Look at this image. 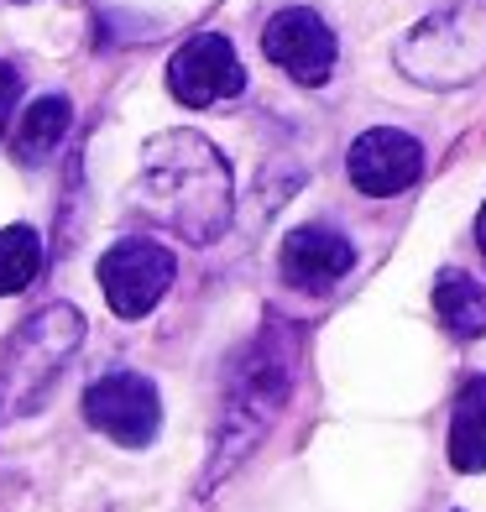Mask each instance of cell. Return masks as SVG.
Returning <instances> with one entry per match:
<instances>
[{"mask_svg":"<svg viewBox=\"0 0 486 512\" xmlns=\"http://www.w3.org/2000/svg\"><path fill=\"white\" fill-rule=\"evenodd\" d=\"M434 314L455 340H481L486 335V288L460 267H445L434 277Z\"/></svg>","mask_w":486,"mask_h":512,"instance_id":"cell-11","label":"cell"},{"mask_svg":"<svg viewBox=\"0 0 486 512\" xmlns=\"http://www.w3.org/2000/svg\"><path fill=\"white\" fill-rule=\"evenodd\" d=\"M84 418H89V429H100L121 450H142L157 439L162 403L147 377H136V371H105V377L84 387Z\"/></svg>","mask_w":486,"mask_h":512,"instance_id":"cell-4","label":"cell"},{"mask_svg":"<svg viewBox=\"0 0 486 512\" xmlns=\"http://www.w3.org/2000/svg\"><path fill=\"white\" fill-rule=\"evenodd\" d=\"M131 199L147 220L173 230L189 246H215L230 225L236 183H230L225 152L199 131H162L142 147Z\"/></svg>","mask_w":486,"mask_h":512,"instance_id":"cell-1","label":"cell"},{"mask_svg":"<svg viewBox=\"0 0 486 512\" xmlns=\"http://www.w3.org/2000/svg\"><path fill=\"white\" fill-rule=\"evenodd\" d=\"M173 251L157 246V241H115L105 256H100V288H105V304L121 314V319H142L162 304V293L173 288Z\"/></svg>","mask_w":486,"mask_h":512,"instance_id":"cell-5","label":"cell"},{"mask_svg":"<svg viewBox=\"0 0 486 512\" xmlns=\"http://www.w3.org/2000/svg\"><path fill=\"white\" fill-rule=\"evenodd\" d=\"M37 272H42V241H37V230L32 225H6V230H0V298L32 288Z\"/></svg>","mask_w":486,"mask_h":512,"instance_id":"cell-13","label":"cell"},{"mask_svg":"<svg viewBox=\"0 0 486 512\" xmlns=\"http://www.w3.org/2000/svg\"><path fill=\"white\" fill-rule=\"evenodd\" d=\"M68 121H74V105H68L63 95L32 100V110L21 115V126H16V157L27 162V168L48 162V157L58 152V142L68 136Z\"/></svg>","mask_w":486,"mask_h":512,"instance_id":"cell-12","label":"cell"},{"mask_svg":"<svg viewBox=\"0 0 486 512\" xmlns=\"http://www.w3.org/2000/svg\"><path fill=\"white\" fill-rule=\"evenodd\" d=\"M351 267H356V246L330 225H298L283 241V277L293 288L324 293V288H335Z\"/></svg>","mask_w":486,"mask_h":512,"instance_id":"cell-9","label":"cell"},{"mask_svg":"<svg viewBox=\"0 0 486 512\" xmlns=\"http://www.w3.org/2000/svg\"><path fill=\"white\" fill-rule=\"evenodd\" d=\"M345 173L361 194L372 199H392L419 183L424 173V147L413 142L408 131H392V126H372L351 142V157H345Z\"/></svg>","mask_w":486,"mask_h":512,"instance_id":"cell-8","label":"cell"},{"mask_svg":"<svg viewBox=\"0 0 486 512\" xmlns=\"http://www.w3.org/2000/svg\"><path fill=\"white\" fill-rule=\"evenodd\" d=\"M398 74L424 89H460L486 74V0H450L392 48Z\"/></svg>","mask_w":486,"mask_h":512,"instance_id":"cell-3","label":"cell"},{"mask_svg":"<svg viewBox=\"0 0 486 512\" xmlns=\"http://www.w3.org/2000/svg\"><path fill=\"white\" fill-rule=\"evenodd\" d=\"M298 361H304V335L288 319L262 324L257 340L236 356L225 382V403H220V429L210 439V465L199 476V497H215L220 481L236 476L241 460L262 445V434L277 424V413L293 398Z\"/></svg>","mask_w":486,"mask_h":512,"instance_id":"cell-2","label":"cell"},{"mask_svg":"<svg viewBox=\"0 0 486 512\" xmlns=\"http://www.w3.org/2000/svg\"><path fill=\"white\" fill-rule=\"evenodd\" d=\"M16 413H27V403H21V382L11 377V366L0 361V424L16 418Z\"/></svg>","mask_w":486,"mask_h":512,"instance_id":"cell-15","label":"cell"},{"mask_svg":"<svg viewBox=\"0 0 486 512\" xmlns=\"http://www.w3.org/2000/svg\"><path fill=\"white\" fill-rule=\"evenodd\" d=\"M262 53H267V63L283 68L288 79L314 89V84L330 79V68H335V32L319 21V11L283 6L262 32Z\"/></svg>","mask_w":486,"mask_h":512,"instance_id":"cell-7","label":"cell"},{"mask_svg":"<svg viewBox=\"0 0 486 512\" xmlns=\"http://www.w3.org/2000/svg\"><path fill=\"white\" fill-rule=\"evenodd\" d=\"M476 241H481V256H486V204H481V215H476Z\"/></svg>","mask_w":486,"mask_h":512,"instance_id":"cell-16","label":"cell"},{"mask_svg":"<svg viewBox=\"0 0 486 512\" xmlns=\"http://www.w3.org/2000/svg\"><path fill=\"white\" fill-rule=\"evenodd\" d=\"M16 95H21V74H16L11 63H0V136H6V126H11Z\"/></svg>","mask_w":486,"mask_h":512,"instance_id":"cell-14","label":"cell"},{"mask_svg":"<svg viewBox=\"0 0 486 512\" xmlns=\"http://www.w3.org/2000/svg\"><path fill=\"white\" fill-rule=\"evenodd\" d=\"M168 89L178 105L189 110H210L220 100H236L246 89V68L230 48V37L220 32H199L168 58Z\"/></svg>","mask_w":486,"mask_h":512,"instance_id":"cell-6","label":"cell"},{"mask_svg":"<svg viewBox=\"0 0 486 512\" xmlns=\"http://www.w3.org/2000/svg\"><path fill=\"white\" fill-rule=\"evenodd\" d=\"M450 465L460 476L486 471V371L471 377L450 413Z\"/></svg>","mask_w":486,"mask_h":512,"instance_id":"cell-10","label":"cell"}]
</instances>
